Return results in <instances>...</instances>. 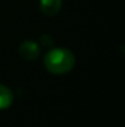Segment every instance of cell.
I'll use <instances>...</instances> for the list:
<instances>
[{"instance_id": "cell-1", "label": "cell", "mask_w": 125, "mask_h": 127, "mask_svg": "<svg viewBox=\"0 0 125 127\" xmlns=\"http://www.w3.org/2000/svg\"><path fill=\"white\" fill-rule=\"evenodd\" d=\"M76 63V57L72 53V51L68 48H53L43 58L44 68L56 75L66 74L69 73Z\"/></svg>"}, {"instance_id": "cell-2", "label": "cell", "mask_w": 125, "mask_h": 127, "mask_svg": "<svg viewBox=\"0 0 125 127\" xmlns=\"http://www.w3.org/2000/svg\"><path fill=\"white\" fill-rule=\"evenodd\" d=\"M18 54L26 61H35L41 54V47L37 42L27 40V41H23L20 44Z\"/></svg>"}, {"instance_id": "cell-3", "label": "cell", "mask_w": 125, "mask_h": 127, "mask_svg": "<svg viewBox=\"0 0 125 127\" xmlns=\"http://www.w3.org/2000/svg\"><path fill=\"white\" fill-rule=\"evenodd\" d=\"M63 0H39L41 11L45 16H54L59 12Z\"/></svg>"}, {"instance_id": "cell-4", "label": "cell", "mask_w": 125, "mask_h": 127, "mask_svg": "<svg viewBox=\"0 0 125 127\" xmlns=\"http://www.w3.org/2000/svg\"><path fill=\"white\" fill-rule=\"evenodd\" d=\"M14 101V94L6 85L0 84V110L9 109Z\"/></svg>"}, {"instance_id": "cell-5", "label": "cell", "mask_w": 125, "mask_h": 127, "mask_svg": "<svg viewBox=\"0 0 125 127\" xmlns=\"http://www.w3.org/2000/svg\"><path fill=\"white\" fill-rule=\"evenodd\" d=\"M39 44L43 46V47H45V48H50V47H53L54 40H53L52 35H49V33H44V35H42L41 37H39Z\"/></svg>"}]
</instances>
